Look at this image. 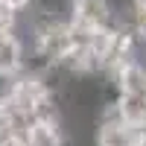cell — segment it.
Masks as SVG:
<instances>
[{
	"label": "cell",
	"mask_w": 146,
	"mask_h": 146,
	"mask_svg": "<svg viewBox=\"0 0 146 146\" xmlns=\"http://www.w3.org/2000/svg\"><path fill=\"white\" fill-rule=\"evenodd\" d=\"M58 94L53 73L38 64H29L12 76L9 88L0 96V131L9 129H23L32 120L58 114Z\"/></svg>",
	"instance_id": "obj_1"
},
{
	"label": "cell",
	"mask_w": 146,
	"mask_h": 146,
	"mask_svg": "<svg viewBox=\"0 0 146 146\" xmlns=\"http://www.w3.org/2000/svg\"><path fill=\"white\" fill-rule=\"evenodd\" d=\"M9 131H18L23 146H73L70 129L64 123L62 111L50 114V117H41V120H32L23 129H9Z\"/></svg>",
	"instance_id": "obj_2"
}]
</instances>
